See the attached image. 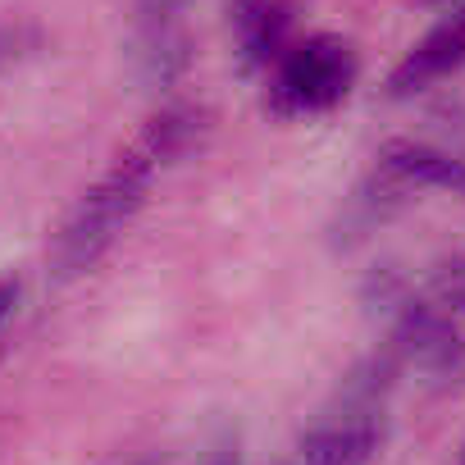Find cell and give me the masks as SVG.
<instances>
[{"mask_svg": "<svg viewBox=\"0 0 465 465\" xmlns=\"http://www.w3.org/2000/svg\"><path fill=\"white\" fill-rule=\"evenodd\" d=\"M155 169H160V164H155L142 146H133L128 155H119V160L101 173L96 187L83 192V201L69 210L60 238H55V252H51L60 279L87 274V270L110 252V242L124 232V223L142 210Z\"/></svg>", "mask_w": 465, "mask_h": 465, "instance_id": "1", "label": "cell"}, {"mask_svg": "<svg viewBox=\"0 0 465 465\" xmlns=\"http://www.w3.org/2000/svg\"><path fill=\"white\" fill-rule=\"evenodd\" d=\"M351 83H356V51H351V42H342L333 33H315V37H306V42L283 51V60L274 64L265 105L279 119L324 114V110L347 101Z\"/></svg>", "mask_w": 465, "mask_h": 465, "instance_id": "2", "label": "cell"}, {"mask_svg": "<svg viewBox=\"0 0 465 465\" xmlns=\"http://www.w3.org/2000/svg\"><path fill=\"white\" fill-rule=\"evenodd\" d=\"M456 69H465V5L401 55V64L388 74V96H392V101L415 96V92H424V87L451 78Z\"/></svg>", "mask_w": 465, "mask_h": 465, "instance_id": "3", "label": "cell"}, {"mask_svg": "<svg viewBox=\"0 0 465 465\" xmlns=\"http://www.w3.org/2000/svg\"><path fill=\"white\" fill-rule=\"evenodd\" d=\"M297 19V0H238L232 10V46L247 74H261L283 60L288 33Z\"/></svg>", "mask_w": 465, "mask_h": 465, "instance_id": "4", "label": "cell"}, {"mask_svg": "<svg viewBox=\"0 0 465 465\" xmlns=\"http://www.w3.org/2000/svg\"><path fill=\"white\" fill-rule=\"evenodd\" d=\"M379 169L388 178H397L406 192L411 187H442L451 196H465V160L424 146V142H388L379 151Z\"/></svg>", "mask_w": 465, "mask_h": 465, "instance_id": "5", "label": "cell"}, {"mask_svg": "<svg viewBox=\"0 0 465 465\" xmlns=\"http://www.w3.org/2000/svg\"><path fill=\"white\" fill-rule=\"evenodd\" d=\"M142 60L155 83H173L187 64V37L173 5H151L142 24Z\"/></svg>", "mask_w": 465, "mask_h": 465, "instance_id": "6", "label": "cell"}, {"mask_svg": "<svg viewBox=\"0 0 465 465\" xmlns=\"http://www.w3.org/2000/svg\"><path fill=\"white\" fill-rule=\"evenodd\" d=\"M201 137H205V114L192 110V105H169V110H160V114L146 124V133L137 137V146H142L155 164H164V160H178V155H187L192 146H201Z\"/></svg>", "mask_w": 465, "mask_h": 465, "instance_id": "7", "label": "cell"}, {"mask_svg": "<svg viewBox=\"0 0 465 465\" xmlns=\"http://www.w3.org/2000/svg\"><path fill=\"white\" fill-rule=\"evenodd\" d=\"M438 306L465 311V265H447V270L438 274Z\"/></svg>", "mask_w": 465, "mask_h": 465, "instance_id": "8", "label": "cell"}, {"mask_svg": "<svg viewBox=\"0 0 465 465\" xmlns=\"http://www.w3.org/2000/svg\"><path fill=\"white\" fill-rule=\"evenodd\" d=\"M15 302H19V288L15 283H0V324L10 320V311H15Z\"/></svg>", "mask_w": 465, "mask_h": 465, "instance_id": "9", "label": "cell"}, {"mask_svg": "<svg viewBox=\"0 0 465 465\" xmlns=\"http://www.w3.org/2000/svg\"><path fill=\"white\" fill-rule=\"evenodd\" d=\"M133 465H160V460H155V456H146V460H133Z\"/></svg>", "mask_w": 465, "mask_h": 465, "instance_id": "10", "label": "cell"}, {"mask_svg": "<svg viewBox=\"0 0 465 465\" xmlns=\"http://www.w3.org/2000/svg\"><path fill=\"white\" fill-rule=\"evenodd\" d=\"M460 465H465V460H460Z\"/></svg>", "mask_w": 465, "mask_h": 465, "instance_id": "11", "label": "cell"}]
</instances>
